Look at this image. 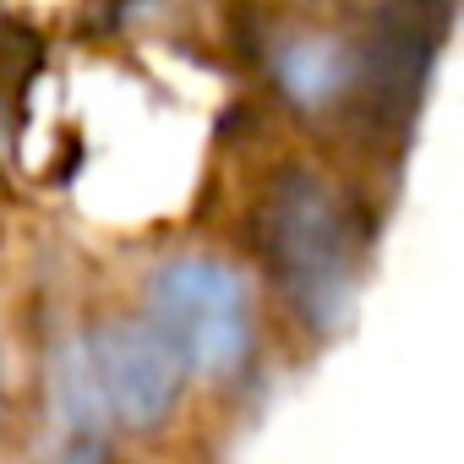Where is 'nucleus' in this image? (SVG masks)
Here are the masks:
<instances>
[{"instance_id":"f257e3e1","label":"nucleus","mask_w":464,"mask_h":464,"mask_svg":"<svg viewBox=\"0 0 464 464\" xmlns=\"http://www.w3.org/2000/svg\"><path fill=\"white\" fill-rule=\"evenodd\" d=\"M263 263L285 301L312 323L334 328L350 306V268H355V236L339 213L334 191L317 175H279L263 202Z\"/></svg>"},{"instance_id":"f03ea898","label":"nucleus","mask_w":464,"mask_h":464,"mask_svg":"<svg viewBox=\"0 0 464 464\" xmlns=\"http://www.w3.org/2000/svg\"><path fill=\"white\" fill-rule=\"evenodd\" d=\"M148 317L180 350L186 372L229 377L252 355V290L236 268L208 257H175L148 285Z\"/></svg>"},{"instance_id":"7ed1b4c3","label":"nucleus","mask_w":464,"mask_h":464,"mask_svg":"<svg viewBox=\"0 0 464 464\" xmlns=\"http://www.w3.org/2000/svg\"><path fill=\"white\" fill-rule=\"evenodd\" d=\"M437 55V17L420 6V0H404V6H388L372 34L361 39V50L350 44V99H361V115L377 131H399L426 88Z\"/></svg>"},{"instance_id":"20e7f679","label":"nucleus","mask_w":464,"mask_h":464,"mask_svg":"<svg viewBox=\"0 0 464 464\" xmlns=\"http://www.w3.org/2000/svg\"><path fill=\"white\" fill-rule=\"evenodd\" d=\"M88 355H93L104 404L126 426H159L175 410L180 382H186V361H180V350L164 339V328L153 317L148 323H126V317L104 323L88 339Z\"/></svg>"},{"instance_id":"39448f33","label":"nucleus","mask_w":464,"mask_h":464,"mask_svg":"<svg viewBox=\"0 0 464 464\" xmlns=\"http://www.w3.org/2000/svg\"><path fill=\"white\" fill-rule=\"evenodd\" d=\"M274 82L301 104V110H323L334 99H344L350 88V44L328 39V34H301L285 39L274 50Z\"/></svg>"},{"instance_id":"423d86ee","label":"nucleus","mask_w":464,"mask_h":464,"mask_svg":"<svg viewBox=\"0 0 464 464\" xmlns=\"http://www.w3.org/2000/svg\"><path fill=\"white\" fill-rule=\"evenodd\" d=\"M50 388H55V404L66 415L72 431H82L93 442V431L104 426V388H99V372H93V355L88 344H61L55 361H50Z\"/></svg>"}]
</instances>
